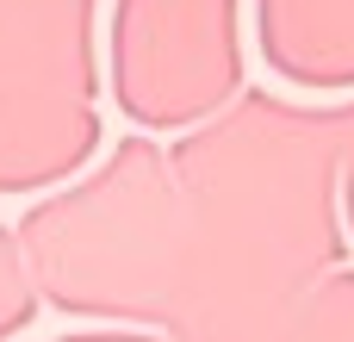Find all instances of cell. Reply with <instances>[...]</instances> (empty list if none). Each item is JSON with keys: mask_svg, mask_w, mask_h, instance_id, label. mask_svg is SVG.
Listing matches in <instances>:
<instances>
[{"mask_svg": "<svg viewBox=\"0 0 354 342\" xmlns=\"http://www.w3.org/2000/svg\"><path fill=\"white\" fill-rule=\"evenodd\" d=\"M112 93L143 131L205 125L243 93V6L236 0H118Z\"/></svg>", "mask_w": 354, "mask_h": 342, "instance_id": "277c9868", "label": "cell"}, {"mask_svg": "<svg viewBox=\"0 0 354 342\" xmlns=\"http://www.w3.org/2000/svg\"><path fill=\"white\" fill-rule=\"evenodd\" d=\"M31 318H37V287H31V268L19 255V237L0 224V342L19 336Z\"/></svg>", "mask_w": 354, "mask_h": 342, "instance_id": "52a82bcc", "label": "cell"}, {"mask_svg": "<svg viewBox=\"0 0 354 342\" xmlns=\"http://www.w3.org/2000/svg\"><path fill=\"white\" fill-rule=\"evenodd\" d=\"M342 106L236 93L168 143L180 199L174 342H274L292 299L342 268Z\"/></svg>", "mask_w": 354, "mask_h": 342, "instance_id": "6da1fadb", "label": "cell"}, {"mask_svg": "<svg viewBox=\"0 0 354 342\" xmlns=\"http://www.w3.org/2000/svg\"><path fill=\"white\" fill-rule=\"evenodd\" d=\"M56 342H174L168 330H137V324H100V330H75Z\"/></svg>", "mask_w": 354, "mask_h": 342, "instance_id": "9c48e42d", "label": "cell"}, {"mask_svg": "<svg viewBox=\"0 0 354 342\" xmlns=\"http://www.w3.org/2000/svg\"><path fill=\"white\" fill-rule=\"evenodd\" d=\"M336 206H342V237H354V100L342 106V150H336Z\"/></svg>", "mask_w": 354, "mask_h": 342, "instance_id": "ba28073f", "label": "cell"}, {"mask_svg": "<svg viewBox=\"0 0 354 342\" xmlns=\"http://www.w3.org/2000/svg\"><path fill=\"white\" fill-rule=\"evenodd\" d=\"M261 56L292 87H354V0H261Z\"/></svg>", "mask_w": 354, "mask_h": 342, "instance_id": "5b68a950", "label": "cell"}, {"mask_svg": "<svg viewBox=\"0 0 354 342\" xmlns=\"http://www.w3.org/2000/svg\"><path fill=\"white\" fill-rule=\"evenodd\" d=\"M12 237L37 305L93 324L168 330L180 274V199L162 143L124 137L93 174L37 199Z\"/></svg>", "mask_w": 354, "mask_h": 342, "instance_id": "7a4b0ae2", "label": "cell"}, {"mask_svg": "<svg viewBox=\"0 0 354 342\" xmlns=\"http://www.w3.org/2000/svg\"><path fill=\"white\" fill-rule=\"evenodd\" d=\"M274 342H354V268H330L324 280H311L280 318Z\"/></svg>", "mask_w": 354, "mask_h": 342, "instance_id": "8992f818", "label": "cell"}, {"mask_svg": "<svg viewBox=\"0 0 354 342\" xmlns=\"http://www.w3.org/2000/svg\"><path fill=\"white\" fill-rule=\"evenodd\" d=\"M93 150V0H0V193L62 187Z\"/></svg>", "mask_w": 354, "mask_h": 342, "instance_id": "3957f363", "label": "cell"}]
</instances>
